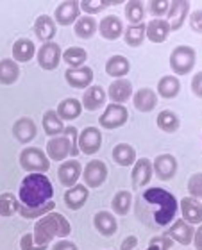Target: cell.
Returning a JSON list of instances; mask_svg holds the SVG:
<instances>
[{
	"label": "cell",
	"mask_w": 202,
	"mask_h": 250,
	"mask_svg": "<svg viewBox=\"0 0 202 250\" xmlns=\"http://www.w3.org/2000/svg\"><path fill=\"white\" fill-rule=\"evenodd\" d=\"M133 105L140 113H151L157 105V93L152 88H140L133 95Z\"/></svg>",
	"instance_id": "cell-27"
},
{
	"label": "cell",
	"mask_w": 202,
	"mask_h": 250,
	"mask_svg": "<svg viewBox=\"0 0 202 250\" xmlns=\"http://www.w3.org/2000/svg\"><path fill=\"white\" fill-rule=\"evenodd\" d=\"M56 31H57V25L50 15H40L36 18V21H34V25H32L34 36L42 43L52 42L54 36H56Z\"/></svg>",
	"instance_id": "cell-25"
},
{
	"label": "cell",
	"mask_w": 202,
	"mask_h": 250,
	"mask_svg": "<svg viewBox=\"0 0 202 250\" xmlns=\"http://www.w3.org/2000/svg\"><path fill=\"white\" fill-rule=\"evenodd\" d=\"M36 45L32 40L29 38H18L15 43H13V59L16 62H29L34 56H36Z\"/></svg>",
	"instance_id": "cell-29"
},
{
	"label": "cell",
	"mask_w": 202,
	"mask_h": 250,
	"mask_svg": "<svg viewBox=\"0 0 202 250\" xmlns=\"http://www.w3.org/2000/svg\"><path fill=\"white\" fill-rule=\"evenodd\" d=\"M124 15L125 20L129 21V25H138L145 20V7L138 0H129L124 7Z\"/></svg>",
	"instance_id": "cell-40"
},
{
	"label": "cell",
	"mask_w": 202,
	"mask_h": 250,
	"mask_svg": "<svg viewBox=\"0 0 202 250\" xmlns=\"http://www.w3.org/2000/svg\"><path fill=\"white\" fill-rule=\"evenodd\" d=\"M108 165L100 159H91V161L83 168V184L88 189H97L100 188L104 183H106V179H108Z\"/></svg>",
	"instance_id": "cell-7"
},
{
	"label": "cell",
	"mask_w": 202,
	"mask_h": 250,
	"mask_svg": "<svg viewBox=\"0 0 202 250\" xmlns=\"http://www.w3.org/2000/svg\"><path fill=\"white\" fill-rule=\"evenodd\" d=\"M50 250H79L77 245L73 243V241L67 240V238H63V240H57L54 245H52Z\"/></svg>",
	"instance_id": "cell-50"
},
{
	"label": "cell",
	"mask_w": 202,
	"mask_h": 250,
	"mask_svg": "<svg viewBox=\"0 0 202 250\" xmlns=\"http://www.w3.org/2000/svg\"><path fill=\"white\" fill-rule=\"evenodd\" d=\"M170 68L176 77H181V75H188L195 68V62H197V52L195 48L190 47V45H177L170 54Z\"/></svg>",
	"instance_id": "cell-5"
},
{
	"label": "cell",
	"mask_w": 202,
	"mask_h": 250,
	"mask_svg": "<svg viewBox=\"0 0 202 250\" xmlns=\"http://www.w3.org/2000/svg\"><path fill=\"white\" fill-rule=\"evenodd\" d=\"M79 16H81V5L75 0L61 2L54 11V21H56V25L61 27H70L77 21Z\"/></svg>",
	"instance_id": "cell-13"
},
{
	"label": "cell",
	"mask_w": 202,
	"mask_h": 250,
	"mask_svg": "<svg viewBox=\"0 0 202 250\" xmlns=\"http://www.w3.org/2000/svg\"><path fill=\"white\" fill-rule=\"evenodd\" d=\"M54 208H56V202L54 200H50V202L43 204V206H38V208H27V206H20V211H18V214H20L22 218L25 220H40L42 216H45V214H48L50 211H54Z\"/></svg>",
	"instance_id": "cell-42"
},
{
	"label": "cell",
	"mask_w": 202,
	"mask_h": 250,
	"mask_svg": "<svg viewBox=\"0 0 202 250\" xmlns=\"http://www.w3.org/2000/svg\"><path fill=\"white\" fill-rule=\"evenodd\" d=\"M190 7H192V4L188 0H174V2H170V9L166 13V21L170 25V31H179L184 25L186 16L190 15Z\"/></svg>",
	"instance_id": "cell-19"
},
{
	"label": "cell",
	"mask_w": 202,
	"mask_h": 250,
	"mask_svg": "<svg viewBox=\"0 0 202 250\" xmlns=\"http://www.w3.org/2000/svg\"><path fill=\"white\" fill-rule=\"evenodd\" d=\"M170 9V2L168 0H151L149 2V13H151L154 18H163L166 16Z\"/></svg>",
	"instance_id": "cell-45"
},
{
	"label": "cell",
	"mask_w": 202,
	"mask_h": 250,
	"mask_svg": "<svg viewBox=\"0 0 202 250\" xmlns=\"http://www.w3.org/2000/svg\"><path fill=\"white\" fill-rule=\"evenodd\" d=\"M129 120V109L122 104H109L104 107V113L100 115L99 124L102 129L114 130L124 127Z\"/></svg>",
	"instance_id": "cell-6"
},
{
	"label": "cell",
	"mask_w": 202,
	"mask_h": 250,
	"mask_svg": "<svg viewBox=\"0 0 202 250\" xmlns=\"http://www.w3.org/2000/svg\"><path fill=\"white\" fill-rule=\"evenodd\" d=\"M188 25L192 29L193 32H197V34H202V9L193 11L190 18H188Z\"/></svg>",
	"instance_id": "cell-48"
},
{
	"label": "cell",
	"mask_w": 202,
	"mask_h": 250,
	"mask_svg": "<svg viewBox=\"0 0 202 250\" xmlns=\"http://www.w3.org/2000/svg\"><path fill=\"white\" fill-rule=\"evenodd\" d=\"M43 132L50 138H56V136H61L65 132V122L57 116L56 109H48L43 113Z\"/></svg>",
	"instance_id": "cell-32"
},
{
	"label": "cell",
	"mask_w": 202,
	"mask_h": 250,
	"mask_svg": "<svg viewBox=\"0 0 202 250\" xmlns=\"http://www.w3.org/2000/svg\"><path fill=\"white\" fill-rule=\"evenodd\" d=\"M70 152H72V141H70V138L67 134L50 138L47 141V146H45V154L48 156L50 161H67L70 157Z\"/></svg>",
	"instance_id": "cell-10"
},
{
	"label": "cell",
	"mask_w": 202,
	"mask_h": 250,
	"mask_svg": "<svg viewBox=\"0 0 202 250\" xmlns=\"http://www.w3.org/2000/svg\"><path fill=\"white\" fill-rule=\"evenodd\" d=\"M54 186L45 173H27L18 188V200L22 206L38 208L52 200Z\"/></svg>",
	"instance_id": "cell-2"
},
{
	"label": "cell",
	"mask_w": 202,
	"mask_h": 250,
	"mask_svg": "<svg viewBox=\"0 0 202 250\" xmlns=\"http://www.w3.org/2000/svg\"><path fill=\"white\" fill-rule=\"evenodd\" d=\"M63 59V50L59 47V43L56 42H48L42 43V47L36 50V61L40 64V68L43 70H56L59 66V61Z\"/></svg>",
	"instance_id": "cell-8"
},
{
	"label": "cell",
	"mask_w": 202,
	"mask_h": 250,
	"mask_svg": "<svg viewBox=\"0 0 202 250\" xmlns=\"http://www.w3.org/2000/svg\"><path fill=\"white\" fill-rule=\"evenodd\" d=\"M90 198V189L84 184H75V186L68 188L65 195H63V200H65V206L72 211H79L81 208H84V204L88 202Z\"/></svg>",
	"instance_id": "cell-24"
},
{
	"label": "cell",
	"mask_w": 202,
	"mask_h": 250,
	"mask_svg": "<svg viewBox=\"0 0 202 250\" xmlns=\"http://www.w3.org/2000/svg\"><path fill=\"white\" fill-rule=\"evenodd\" d=\"M70 232H72V225L67 220V216L57 211H50L48 214L36 220L32 238L38 245H50L54 240H63L70 236Z\"/></svg>",
	"instance_id": "cell-3"
},
{
	"label": "cell",
	"mask_w": 202,
	"mask_h": 250,
	"mask_svg": "<svg viewBox=\"0 0 202 250\" xmlns=\"http://www.w3.org/2000/svg\"><path fill=\"white\" fill-rule=\"evenodd\" d=\"M93 227L104 238H111L118 230V222L111 211H97L93 214Z\"/></svg>",
	"instance_id": "cell-23"
},
{
	"label": "cell",
	"mask_w": 202,
	"mask_h": 250,
	"mask_svg": "<svg viewBox=\"0 0 202 250\" xmlns=\"http://www.w3.org/2000/svg\"><path fill=\"white\" fill-rule=\"evenodd\" d=\"M83 175V165L77 161V159H67L63 161L57 168V179H59V184L68 188L75 186L79 183V179Z\"/></svg>",
	"instance_id": "cell-11"
},
{
	"label": "cell",
	"mask_w": 202,
	"mask_h": 250,
	"mask_svg": "<svg viewBox=\"0 0 202 250\" xmlns=\"http://www.w3.org/2000/svg\"><path fill=\"white\" fill-rule=\"evenodd\" d=\"M168 238H170L174 243H179V245H190L193 243V234H195V227L190 225L188 222H184L182 218L174 220L170 224V227L166 229L165 232Z\"/></svg>",
	"instance_id": "cell-12"
},
{
	"label": "cell",
	"mask_w": 202,
	"mask_h": 250,
	"mask_svg": "<svg viewBox=\"0 0 202 250\" xmlns=\"http://www.w3.org/2000/svg\"><path fill=\"white\" fill-rule=\"evenodd\" d=\"M172 247H174V241H172L166 234H161V236L151 238L147 250H170Z\"/></svg>",
	"instance_id": "cell-46"
},
{
	"label": "cell",
	"mask_w": 202,
	"mask_h": 250,
	"mask_svg": "<svg viewBox=\"0 0 202 250\" xmlns=\"http://www.w3.org/2000/svg\"><path fill=\"white\" fill-rule=\"evenodd\" d=\"M145 36L152 43H165L170 36V25L165 18H152L149 23H145Z\"/></svg>",
	"instance_id": "cell-26"
},
{
	"label": "cell",
	"mask_w": 202,
	"mask_h": 250,
	"mask_svg": "<svg viewBox=\"0 0 202 250\" xmlns=\"http://www.w3.org/2000/svg\"><path fill=\"white\" fill-rule=\"evenodd\" d=\"M156 124H157V127H159L163 132H166V134H174V132H177L179 127H181L179 116L170 109L161 111L159 115H157V118H156Z\"/></svg>",
	"instance_id": "cell-38"
},
{
	"label": "cell",
	"mask_w": 202,
	"mask_h": 250,
	"mask_svg": "<svg viewBox=\"0 0 202 250\" xmlns=\"http://www.w3.org/2000/svg\"><path fill=\"white\" fill-rule=\"evenodd\" d=\"M141 202L152 206V220L156 225L166 227L179 213V200L163 188H149L141 193Z\"/></svg>",
	"instance_id": "cell-1"
},
{
	"label": "cell",
	"mask_w": 202,
	"mask_h": 250,
	"mask_svg": "<svg viewBox=\"0 0 202 250\" xmlns=\"http://www.w3.org/2000/svg\"><path fill=\"white\" fill-rule=\"evenodd\" d=\"M18 163L27 173H47L50 170V159L40 146H25L18 156Z\"/></svg>",
	"instance_id": "cell-4"
},
{
	"label": "cell",
	"mask_w": 202,
	"mask_h": 250,
	"mask_svg": "<svg viewBox=\"0 0 202 250\" xmlns=\"http://www.w3.org/2000/svg\"><path fill=\"white\" fill-rule=\"evenodd\" d=\"M145 21L143 23H138V25H127L124 29V42L127 47H140L143 45V42L147 40L145 36Z\"/></svg>",
	"instance_id": "cell-37"
},
{
	"label": "cell",
	"mask_w": 202,
	"mask_h": 250,
	"mask_svg": "<svg viewBox=\"0 0 202 250\" xmlns=\"http://www.w3.org/2000/svg\"><path fill=\"white\" fill-rule=\"evenodd\" d=\"M138 247V238L136 236H127L122 243H120V250H135Z\"/></svg>",
	"instance_id": "cell-51"
},
{
	"label": "cell",
	"mask_w": 202,
	"mask_h": 250,
	"mask_svg": "<svg viewBox=\"0 0 202 250\" xmlns=\"http://www.w3.org/2000/svg\"><path fill=\"white\" fill-rule=\"evenodd\" d=\"M65 81L73 89H86L93 83V70L86 64L79 68H68L65 72Z\"/></svg>",
	"instance_id": "cell-15"
},
{
	"label": "cell",
	"mask_w": 202,
	"mask_h": 250,
	"mask_svg": "<svg viewBox=\"0 0 202 250\" xmlns=\"http://www.w3.org/2000/svg\"><path fill=\"white\" fill-rule=\"evenodd\" d=\"M38 134V127L34 124L32 118L29 116H22L18 120L15 122L13 125V136H15V140L22 145H29Z\"/></svg>",
	"instance_id": "cell-22"
},
{
	"label": "cell",
	"mask_w": 202,
	"mask_h": 250,
	"mask_svg": "<svg viewBox=\"0 0 202 250\" xmlns=\"http://www.w3.org/2000/svg\"><path fill=\"white\" fill-rule=\"evenodd\" d=\"M113 4H118V2H102V0H83V2H79L81 11H84V15L88 16L97 15L102 9H106V5H113Z\"/></svg>",
	"instance_id": "cell-43"
},
{
	"label": "cell",
	"mask_w": 202,
	"mask_h": 250,
	"mask_svg": "<svg viewBox=\"0 0 202 250\" xmlns=\"http://www.w3.org/2000/svg\"><path fill=\"white\" fill-rule=\"evenodd\" d=\"M56 113L63 122L77 120L79 116L83 115V104H81V100L73 99V97H70V99H63L61 102L57 104Z\"/></svg>",
	"instance_id": "cell-28"
},
{
	"label": "cell",
	"mask_w": 202,
	"mask_h": 250,
	"mask_svg": "<svg viewBox=\"0 0 202 250\" xmlns=\"http://www.w3.org/2000/svg\"><path fill=\"white\" fill-rule=\"evenodd\" d=\"M193 245L197 250H202V224L195 229V234H193Z\"/></svg>",
	"instance_id": "cell-52"
},
{
	"label": "cell",
	"mask_w": 202,
	"mask_h": 250,
	"mask_svg": "<svg viewBox=\"0 0 202 250\" xmlns=\"http://www.w3.org/2000/svg\"><path fill=\"white\" fill-rule=\"evenodd\" d=\"M106 100H108V91L102 86L91 84L90 88L84 89L81 104H83V109L93 113V111H99L100 107H106Z\"/></svg>",
	"instance_id": "cell-17"
},
{
	"label": "cell",
	"mask_w": 202,
	"mask_h": 250,
	"mask_svg": "<svg viewBox=\"0 0 202 250\" xmlns=\"http://www.w3.org/2000/svg\"><path fill=\"white\" fill-rule=\"evenodd\" d=\"M102 146V132L99 127H86L79 132V152L84 156H95Z\"/></svg>",
	"instance_id": "cell-9"
},
{
	"label": "cell",
	"mask_w": 202,
	"mask_h": 250,
	"mask_svg": "<svg viewBox=\"0 0 202 250\" xmlns=\"http://www.w3.org/2000/svg\"><path fill=\"white\" fill-rule=\"evenodd\" d=\"M133 208V193L127 189H120L118 193H114L113 200H111V213L116 216H127Z\"/></svg>",
	"instance_id": "cell-36"
},
{
	"label": "cell",
	"mask_w": 202,
	"mask_h": 250,
	"mask_svg": "<svg viewBox=\"0 0 202 250\" xmlns=\"http://www.w3.org/2000/svg\"><path fill=\"white\" fill-rule=\"evenodd\" d=\"M154 170H152V161L149 157H140L136 159L133 165V172H131V183H133V189H140V188L147 186L151 183Z\"/></svg>",
	"instance_id": "cell-14"
},
{
	"label": "cell",
	"mask_w": 202,
	"mask_h": 250,
	"mask_svg": "<svg viewBox=\"0 0 202 250\" xmlns=\"http://www.w3.org/2000/svg\"><path fill=\"white\" fill-rule=\"evenodd\" d=\"M124 21L122 18L116 15H108L104 16L102 20L99 21V29L97 31L100 32V36L108 42H116L118 38L124 36Z\"/></svg>",
	"instance_id": "cell-20"
},
{
	"label": "cell",
	"mask_w": 202,
	"mask_h": 250,
	"mask_svg": "<svg viewBox=\"0 0 202 250\" xmlns=\"http://www.w3.org/2000/svg\"><path fill=\"white\" fill-rule=\"evenodd\" d=\"M20 206L22 204L15 193L11 191L0 193V216L9 218V216H13V214H16L20 211Z\"/></svg>",
	"instance_id": "cell-39"
},
{
	"label": "cell",
	"mask_w": 202,
	"mask_h": 250,
	"mask_svg": "<svg viewBox=\"0 0 202 250\" xmlns=\"http://www.w3.org/2000/svg\"><path fill=\"white\" fill-rule=\"evenodd\" d=\"M186 189H188V197L202 200V172L193 173L192 177L188 179Z\"/></svg>",
	"instance_id": "cell-44"
},
{
	"label": "cell",
	"mask_w": 202,
	"mask_h": 250,
	"mask_svg": "<svg viewBox=\"0 0 202 250\" xmlns=\"http://www.w3.org/2000/svg\"><path fill=\"white\" fill-rule=\"evenodd\" d=\"M20 249L22 250H47L48 245H38L34 238H32V232H25V234L20 238Z\"/></svg>",
	"instance_id": "cell-47"
},
{
	"label": "cell",
	"mask_w": 202,
	"mask_h": 250,
	"mask_svg": "<svg viewBox=\"0 0 202 250\" xmlns=\"http://www.w3.org/2000/svg\"><path fill=\"white\" fill-rule=\"evenodd\" d=\"M177 168H179L177 159L172 154H159L152 161V170H154V173L161 181H172V179L176 177Z\"/></svg>",
	"instance_id": "cell-18"
},
{
	"label": "cell",
	"mask_w": 202,
	"mask_h": 250,
	"mask_svg": "<svg viewBox=\"0 0 202 250\" xmlns=\"http://www.w3.org/2000/svg\"><path fill=\"white\" fill-rule=\"evenodd\" d=\"M97 29H99V21L95 20V16L81 15L77 18V21L73 23V32L81 40H91L95 36Z\"/></svg>",
	"instance_id": "cell-31"
},
{
	"label": "cell",
	"mask_w": 202,
	"mask_h": 250,
	"mask_svg": "<svg viewBox=\"0 0 202 250\" xmlns=\"http://www.w3.org/2000/svg\"><path fill=\"white\" fill-rule=\"evenodd\" d=\"M192 93L202 100V70L197 72L192 79Z\"/></svg>",
	"instance_id": "cell-49"
},
{
	"label": "cell",
	"mask_w": 202,
	"mask_h": 250,
	"mask_svg": "<svg viewBox=\"0 0 202 250\" xmlns=\"http://www.w3.org/2000/svg\"><path fill=\"white\" fill-rule=\"evenodd\" d=\"M63 61L70 64V68L84 66L88 61V52L83 47H70L67 50H63Z\"/></svg>",
	"instance_id": "cell-41"
},
{
	"label": "cell",
	"mask_w": 202,
	"mask_h": 250,
	"mask_svg": "<svg viewBox=\"0 0 202 250\" xmlns=\"http://www.w3.org/2000/svg\"><path fill=\"white\" fill-rule=\"evenodd\" d=\"M20 79V64L15 59H0V84L11 86Z\"/></svg>",
	"instance_id": "cell-34"
},
{
	"label": "cell",
	"mask_w": 202,
	"mask_h": 250,
	"mask_svg": "<svg viewBox=\"0 0 202 250\" xmlns=\"http://www.w3.org/2000/svg\"><path fill=\"white\" fill-rule=\"evenodd\" d=\"M179 91H181V81L176 75H165V77L159 79V83H157V97L172 100L179 95Z\"/></svg>",
	"instance_id": "cell-33"
},
{
	"label": "cell",
	"mask_w": 202,
	"mask_h": 250,
	"mask_svg": "<svg viewBox=\"0 0 202 250\" xmlns=\"http://www.w3.org/2000/svg\"><path fill=\"white\" fill-rule=\"evenodd\" d=\"M135 89H133V83L129 79H114L113 83L109 84L108 88V99L111 100V104H122L129 102L133 99Z\"/></svg>",
	"instance_id": "cell-16"
},
{
	"label": "cell",
	"mask_w": 202,
	"mask_h": 250,
	"mask_svg": "<svg viewBox=\"0 0 202 250\" xmlns=\"http://www.w3.org/2000/svg\"><path fill=\"white\" fill-rule=\"evenodd\" d=\"M111 156H113V161L118 167H133L136 163V159H138L135 146L129 145V143H118V145H114Z\"/></svg>",
	"instance_id": "cell-35"
},
{
	"label": "cell",
	"mask_w": 202,
	"mask_h": 250,
	"mask_svg": "<svg viewBox=\"0 0 202 250\" xmlns=\"http://www.w3.org/2000/svg\"><path fill=\"white\" fill-rule=\"evenodd\" d=\"M201 140H202V138H201Z\"/></svg>",
	"instance_id": "cell-53"
},
{
	"label": "cell",
	"mask_w": 202,
	"mask_h": 250,
	"mask_svg": "<svg viewBox=\"0 0 202 250\" xmlns=\"http://www.w3.org/2000/svg\"><path fill=\"white\" fill-rule=\"evenodd\" d=\"M179 211H181V218L190 225L202 224V200H197L193 197L181 198L179 200Z\"/></svg>",
	"instance_id": "cell-21"
},
{
	"label": "cell",
	"mask_w": 202,
	"mask_h": 250,
	"mask_svg": "<svg viewBox=\"0 0 202 250\" xmlns=\"http://www.w3.org/2000/svg\"><path fill=\"white\" fill-rule=\"evenodd\" d=\"M131 72V61L122 54H114L106 61V73L113 79H124Z\"/></svg>",
	"instance_id": "cell-30"
}]
</instances>
